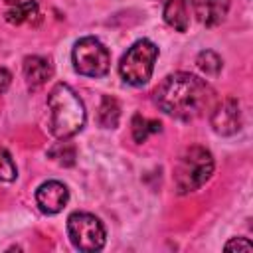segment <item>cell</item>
Returning a JSON list of instances; mask_svg holds the SVG:
<instances>
[{
	"mask_svg": "<svg viewBox=\"0 0 253 253\" xmlns=\"http://www.w3.org/2000/svg\"><path fill=\"white\" fill-rule=\"evenodd\" d=\"M119 117H121V107L117 103V99L105 95L99 107V123L105 128H115L119 125Z\"/></svg>",
	"mask_w": 253,
	"mask_h": 253,
	"instance_id": "13",
	"label": "cell"
},
{
	"mask_svg": "<svg viewBox=\"0 0 253 253\" xmlns=\"http://www.w3.org/2000/svg\"><path fill=\"white\" fill-rule=\"evenodd\" d=\"M67 233L79 251H99L107 241L101 219L87 211H73L67 217Z\"/></svg>",
	"mask_w": 253,
	"mask_h": 253,
	"instance_id": "5",
	"label": "cell"
},
{
	"mask_svg": "<svg viewBox=\"0 0 253 253\" xmlns=\"http://www.w3.org/2000/svg\"><path fill=\"white\" fill-rule=\"evenodd\" d=\"M12 83V73L4 67H0V93H4Z\"/></svg>",
	"mask_w": 253,
	"mask_h": 253,
	"instance_id": "19",
	"label": "cell"
},
{
	"mask_svg": "<svg viewBox=\"0 0 253 253\" xmlns=\"http://www.w3.org/2000/svg\"><path fill=\"white\" fill-rule=\"evenodd\" d=\"M213 172L211 152L204 146H190L174 168V184L178 194H190L202 188Z\"/></svg>",
	"mask_w": 253,
	"mask_h": 253,
	"instance_id": "3",
	"label": "cell"
},
{
	"mask_svg": "<svg viewBox=\"0 0 253 253\" xmlns=\"http://www.w3.org/2000/svg\"><path fill=\"white\" fill-rule=\"evenodd\" d=\"M53 69L51 63L42 57V55H28L24 59V77L30 89H38L42 87L49 77H51Z\"/></svg>",
	"mask_w": 253,
	"mask_h": 253,
	"instance_id": "10",
	"label": "cell"
},
{
	"mask_svg": "<svg viewBox=\"0 0 253 253\" xmlns=\"http://www.w3.org/2000/svg\"><path fill=\"white\" fill-rule=\"evenodd\" d=\"M211 126L221 136L235 134L241 128V111L237 99L227 97L215 107V111L211 113Z\"/></svg>",
	"mask_w": 253,
	"mask_h": 253,
	"instance_id": "7",
	"label": "cell"
},
{
	"mask_svg": "<svg viewBox=\"0 0 253 253\" xmlns=\"http://www.w3.org/2000/svg\"><path fill=\"white\" fill-rule=\"evenodd\" d=\"M47 109H49V130L59 140L77 134L85 125L83 101L65 83H57L49 91Z\"/></svg>",
	"mask_w": 253,
	"mask_h": 253,
	"instance_id": "2",
	"label": "cell"
},
{
	"mask_svg": "<svg viewBox=\"0 0 253 253\" xmlns=\"http://www.w3.org/2000/svg\"><path fill=\"white\" fill-rule=\"evenodd\" d=\"M156 57H158V47L150 40L134 42L126 49V53L121 57V63H119L121 77L134 87L146 85L148 79L152 77Z\"/></svg>",
	"mask_w": 253,
	"mask_h": 253,
	"instance_id": "4",
	"label": "cell"
},
{
	"mask_svg": "<svg viewBox=\"0 0 253 253\" xmlns=\"http://www.w3.org/2000/svg\"><path fill=\"white\" fill-rule=\"evenodd\" d=\"M225 249H227V251H239V249H243V251H251L253 245H251V241H249L247 237H233L231 241L225 243Z\"/></svg>",
	"mask_w": 253,
	"mask_h": 253,
	"instance_id": "18",
	"label": "cell"
},
{
	"mask_svg": "<svg viewBox=\"0 0 253 253\" xmlns=\"http://www.w3.org/2000/svg\"><path fill=\"white\" fill-rule=\"evenodd\" d=\"M49 156L55 158L59 164H65V166H71L75 162V148L67 142H57L51 150H49Z\"/></svg>",
	"mask_w": 253,
	"mask_h": 253,
	"instance_id": "16",
	"label": "cell"
},
{
	"mask_svg": "<svg viewBox=\"0 0 253 253\" xmlns=\"http://www.w3.org/2000/svg\"><path fill=\"white\" fill-rule=\"evenodd\" d=\"M190 0H166L164 4V20L178 32H186L190 26Z\"/></svg>",
	"mask_w": 253,
	"mask_h": 253,
	"instance_id": "12",
	"label": "cell"
},
{
	"mask_svg": "<svg viewBox=\"0 0 253 253\" xmlns=\"http://www.w3.org/2000/svg\"><path fill=\"white\" fill-rule=\"evenodd\" d=\"M67 200H69V190L65 188V184H61L57 180L43 182L36 192V202L43 213L61 211L65 208Z\"/></svg>",
	"mask_w": 253,
	"mask_h": 253,
	"instance_id": "8",
	"label": "cell"
},
{
	"mask_svg": "<svg viewBox=\"0 0 253 253\" xmlns=\"http://www.w3.org/2000/svg\"><path fill=\"white\" fill-rule=\"evenodd\" d=\"M196 63H198V67H200L206 75H217V73L221 71V57H219L215 51H211V49L200 51Z\"/></svg>",
	"mask_w": 253,
	"mask_h": 253,
	"instance_id": "15",
	"label": "cell"
},
{
	"mask_svg": "<svg viewBox=\"0 0 253 253\" xmlns=\"http://www.w3.org/2000/svg\"><path fill=\"white\" fill-rule=\"evenodd\" d=\"M194 16L204 26H217L225 20L229 0H192Z\"/></svg>",
	"mask_w": 253,
	"mask_h": 253,
	"instance_id": "9",
	"label": "cell"
},
{
	"mask_svg": "<svg viewBox=\"0 0 253 253\" xmlns=\"http://www.w3.org/2000/svg\"><path fill=\"white\" fill-rule=\"evenodd\" d=\"M6 20L10 24H24L40 18L36 0H6Z\"/></svg>",
	"mask_w": 253,
	"mask_h": 253,
	"instance_id": "11",
	"label": "cell"
},
{
	"mask_svg": "<svg viewBox=\"0 0 253 253\" xmlns=\"http://www.w3.org/2000/svg\"><path fill=\"white\" fill-rule=\"evenodd\" d=\"M162 125L158 121H150V119H144L142 115H134L132 117V136L136 142H144L148 134L152 132H160Z\"/></svg>",
	"mask_w": 253,
	"mask_h": 253,
	"instance_id": "14",
	"label": "cell"
},
{
	"mask_svg": "<svg viewBox=\"0 0 253 253\" xmlns=\"http://www.w3.org/2000/svg\"><path fill=\"white\" fill-rule=\"evenodd\" d=\"M73 67L87 77H103L111 67V53L97 38H81L73 47Z\"/></svg>",
	"mask_w": 253,
	"mask_h": 253,
	"instance_id": "6",
	"label": "cell"
},
{
	"mask_svg": "<svg viewBox=\"0 0 253 253\" xmlns=\"http://www.w3.org/2000/svg\"><path fill=\"white\" fill-rule=\"evenodd\" d=\"M16 174H18V170H16V164L10 156V152L0 146V180L2 182H12L16 178Z\"/></svg>",
	"mask_w": 253,
	"mask_h": 253,
	"instance_id": "17",
	"label": "cell"
},
{
	"mask_svg": "<svg viewBox=\"0 0 253 253\" xmlns=\"http://www.w3.org/2000/svg\"><path fill=\"white\" fill-rule=\"evenodd\" d=\"M213 99L211 87L192 73H172L154 91L156 105L170 117L192 121L200 117Z\"/></svg>",
	"mask_w": 253,
	"mask_h": 253,
	"instance_id": "1",
	"label": "cell"
}]
</instances>
